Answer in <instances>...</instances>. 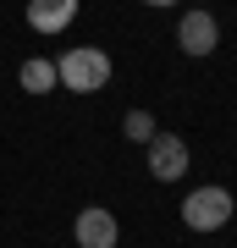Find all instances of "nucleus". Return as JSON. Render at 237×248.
<instances>
[{
  "label": "nucleus",
  "mask_w": 237,
  "mask_h": 248,
  "mask_svg": "<svg viewBox=\"0 0 237 248\" xmlns=\"http://www.w3.org/2000/svg\"><path fill=\"white\" fill-rule=\"evenodd\" d=\"M237 215V204H232V193L221 182H210V187H193V193L182 199V226L188 232H221Z\"/></svg>",
  "instance_id": "obj_2"
},
{
  "label": "nucleus",
  "mask_w": 237,
  "mask_h": 248,
  "mask_svg": "<svg viewBox=\"0 0 237 248\" xmlns=\"http://www.w3.org/2000/svg\"><path fill=\"white\" fill-rule=\"evenodd\" d=\"M55 78H61V89H72V94H99L111 83V55L94 50V45H78V50H66L61 61H55Z\"/></svg>",
  "instance_id": "obj_1"
},
{
  "label": "nucleus",
  "mask_w": 237,
  "mask_h": 248,
  "mask_svg": "<svg viewBox=\"0 0 237 248\" xmlns=\"http://www.w3.org/2000/svg\"><path fill=\"white\" fill-rule=\"evenodd\" d=\"M176 45H182V55H210V50L221 45V22H215L204 6H193L182 22H176Z\"/></svg>",
  "instance_id": "obj_5"
},
{
  "label": "nucleus",
  "mask_w": 237,
  "mask_h": 248,
  "mask_svg": "<svg viewBox=\"0 0 237 248\" xmlns=\"http://www.w3.org/2000/svg\"><path fill=\"white\" fill-rule=\"evenodd\" d=\"M143 6H176V0H143Z\"/></svg>",
  "instance_id": "obj_9"
},
{
  "label": "nucleus",
  "mask_w": 237,
  "mask_h": 248,
  "mask_svg": "<svg viewBox=\"0 0 237 248\" xmlns=\"http://www.w3.org/2000/svg\"><path fill=\"white\" fill-rule=\"evenodd\" d=\"M72 237H78V248H116L122 226H116V215L105 204H88V210H78V221H72Z\"/></svg>",
  "instance_id": "obj_4"
},
{
  "label": "nucleus",
  "mask_w": 237,
  "mask_h": 248,
  "mask_svg": "<svg viewBox=\"0 0 237 248\" xmlns=\"http://www.w3.org/2000/svg\"><path fill=\"white\" fill-rule=\"evenodd\" d=\"M78 17V0H28V28L33 33H61Z\"/></svg>",
  "instance_id": "obj_6"
},
{
  "label": "nucleus",
  "mask_w": 237,
  "mask_h": 248,
  "mask_svg": "<svg viewBox=\"0 0 237 248\" xmlns=\"http://www.w3.org/2000/svg\"><path fill=\"white\" fill-rule=\"evenodd\" d=\"M17 83H22L28 94H50V89H61V78H55V61H44V55H33V61H22Z\"/></svg>",
  "instance_id": "obj_7"
},
{
  "label": "nucleus",
  "mask_w": 237,
  "mask_h": 248,
  "mask_svg": "<svg viewBox=\"0 0 237 248\" xmlns=\"http://www.w3.org/2000/svg\"><path fill=\"white\" fill-rule=\"evenodd\" d=\"M193 6H204V0H193Z\"/></svg>",
  "instance_id": "obj_10"
},
{
  "label": "nucleus",
  "mask_w": 237,
  "mask_h": 248,
  "mask_svg": "<svg viewBox=\"0 0 237 248\" xmlns=\"http://www.w3.org/2000/svg\"><path fill=\"white\" fill-rule=\"evenodd\" d=\"M122 133H127V143H149V138L160 133V127H155V116H149V110H127Z\"/></svg>",
  "instance_id": "obj_8"
},
{
  "label": "nucleus",
  "mask_w": 237,
  "mask_h": 248,
  "mask_svg": "<svg viewBox=\"0 0 237 248\" xmlns=\"http://www.w3.org/2000/svg\"><path fill=\"white\" fill-rule=\"evenodd\" d=\"M143 149H149V177L155 182H182L188 177V143L176 133H155Z\"/></svg>",
  "instance_id": "obj_3"
}]
</instances>
